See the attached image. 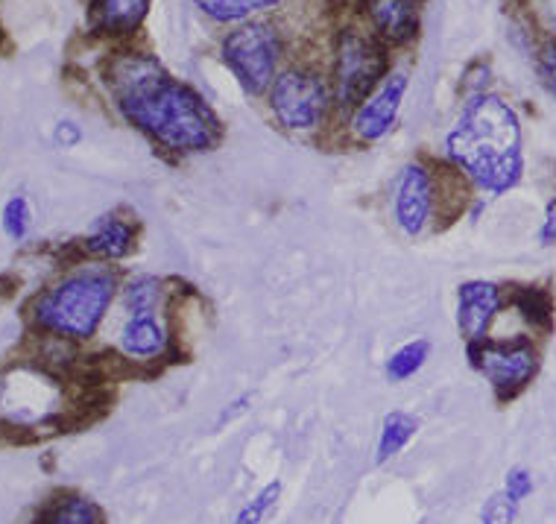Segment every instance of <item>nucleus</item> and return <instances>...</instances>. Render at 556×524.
<instances>
[{
    "label": "nucleus",
    "mask_w": 556,
    "mask_h": 524,
    "mask_svg": "<svg viewBox=\"0 0 556 524\" xmlns=\"http://www.w3.org/2000/svg\"><path fill=\"white\" fill-rule=\"evenodd\" d=\"M103 83L126 124L144 133L167 155L191 159L217 150L223 124L193 86L167 74L144 50H117L103 65Z\"/></svg>",
    "instance_id": "1"
},
{
    "label": "nucleus",
    "mask_w": 556,
    "mask_h": 524,
    "mask_svg": "<svg viewBox=\"0 0 556 524\" xmlns=\"http://www.w3.org/2000/svg\"><path fill=\"white\" fill-rule=\"evenodd\" d=\"M445 162L486 197L516 191L525 179V141L516 109L504 97H466L457 124L445 135Z\"/></svg>",
    "instance_id": "2"
},
{
    "label": "nucleus",
    "mask_w": 556,
    "mask_h": 524,
    "mask_svg": "<svg viewBox=\"0 0 556 524\" xmlns=\"http://www.w3.org/2000/svg\"><path fill=\"white\" fill-rule=\"evenodd\" d=\"M121 287V273L112 264L83 261L33 299L29 323L39 334L88 344L115 305Z\"/></svg>",
    "instance_id": "3"
},
{
    "label": "nucleus",
    "mask_w": 556,
    "mask_h": 524,
    "mask_svg": "<svg viewBox=\"0 0 556 524\" xmlns=\"http://www.w3.org/2000/svg\"><path fill=\"white\" fill-rule=\"evenodd\" d=\"M387 77H390V48L372 29L343 27L337 33L331 45V65H328L337 115H352Z\"/></svg>",
    "instance_id": "4"
},
{
    "label": "nucleus",
    "mask_w": 556,
    "mask_h": 524,
    "mask_svg": "<svg viewBox=\"0 0 556 524\" xmlns=\"http://www.w3.org/2000/svg\"><path fill=\"white\" fill-rule=\"evenodd\" d=\"M267 105L276 124L293 135L319 133L337 115L328 71L317 65L281 67L267 91Z\"/></svg>",
    "instance_id": "5"
},
{
    "label": "nucleus",
    "mask_w": 556,
    "mask_h": 524,
    "mask_svg": "<svg viewBox=\"0 0 556 524\" xmlns=\"http://www.w3.org/2000/svg\"><path fill=\"white\" fill-rule=\"evenodd\" d=\"M466 358L471 370L486 378L501 404L516 401L536 382L542 370V349L533 334H509V337L492 334L483 344L466 346Z\"/></svg>",
    "instance_id": "6"
},
{
    "label": "nucleus",
    "mask_w": 556,
    "mask_h": 524,
    "mask_svg": "<svg viewBox=\"0 0 556 524\" xmlns=\"http://www.w3.org/2000/svg\"><path fill=\"white\" fill-rule=\"evenodd\" d=\"M220 57L250 97H267L285 62V39L269 21H247L226 33Z\"/></svg>",
    "instance_id": "7"
},
{
    "label": "nucleus",
    "mask_w": 556,
    "mask_h": 524,
    "mask_svg": "<svg viewBox=\"0 0 556 524\" xmlns=\"http://www.w3.org/2000/svg\"><path fill=\"white\" fill-rule=\"evenodd\" d=\"M395 229L404 238H425L431 232H442V188L440 162L413 159L399 171L390 194Z\"/></svg>",
    "instance_id": "8"
},
{
    "label": "nucleus",
    "mask_w": 556,
    "mask_h": 524,
    "mask_svg": "<svg viewBox=\"0 0 556 524\" xmlns=\"http://www.w3.org/2000/svg\"><path fill=\"white\" fill-rule=\"evenodd\" d=\"M170 311V308H167ZM167 311L126 316L117 334V361L129 366H167L179 358V334L173 332Z\"/></svg>",
    "instance_id": "9"
},
{
    "label": "nucleus",
    "mask_w": 556,
    "mask_h": 524,
    "mask_svg": "<svg viewBox=\"0 0 556 524\" xmlns=\"http://www.w3.org/2000/svg\"><path fill=\"white\" fill-rule=\"evenodd\" d=\"M410 86V74L395 67L390 77L375 88L372 95L366 97L364 103L357 105L352 115L345 117V129L349 138L355 144H378L381 138L393 133L395 121H399V109Z\"/></svg>",
    "instance_id": "10"
},
{
    "label": "nucleus",
    "mask_w": 556,
    "mask_h": 524,
    "mask_svg": "<svg viewBox=\"0 0 556 524\" xmlns=\"http://www.w3.org/2000/svg\"><path fill=\"white\" fill-rule=\"evenodd\" d=\"M507 311V287L490 278H469L457 287V332L463 344L490 340L498 316Z\"/></svg>",
    "instance_id": "11"
},
{
    "label": "nucleus",
    "mask_w": 556,
    "mask_h": 524,
    "mask_svg": "<svg viewBox=\"0 0 556 524\" xmlns=\"http://www.w3.org/2000/svg\"><path fill=\"white\" fill-rule=\"evenodd\" d=\"M141 238V223L129 211L115 209L100 214L88 226L86 238L79 240V255L88 261H103V264H117L135 255Z\"/></svg>",
    "instance_id": "12"
},
{
    "label": "nucleus",
    "mask_w": 556,
    "mask_h": 524,
    "mask_svg": "<svg viewBox=\"0 0 556 524\" xmlns=\"http://www.w3.org/2000/svg\"><path fill=\"white\" fill-rule=\"evenodd\" d=\"M364 15L387 48H407L422 33L419 0H364Z\"/></svg>",
    "instance_id": "13"
},
{
    "label": "nucleus",
    "mask_w": 556,
    "mask_h": 524,
    "mask_svg": "<svg viewBox=\"0 0 556 524\" xmlns=\"http://www.w3.org/2000/svg\"><path fill=\"white\" fill-rule=\"evenodd\" d=\"M153 0H91L88 29L100 39H132L144 27Z\"/></svg>",
    "instance_id": "14"
},
{
    "label": "nucleus",
    "mask_w": 556,
    "mask_h": 524,
    "mask_svg": "<svg viewBox=\"0 0 556 524\" xmlns=\"http://www.w3.org/2000/svg\"><path fill=\"white\" fill-rule=\"evenodd\" d=\"M117 299H121L126 316L162 314L173 302V282L153 276V273H141V276L126 278Z\"/></svg>",
    "instance_id": "15"
},
{
    "label": "nucleus",
    "mask_w": 556,
    "mask_h": 524,
    "mask_svg": "<svg viewBox=\"0 0 556 524\" xmlns=\"http://www.w3.org/2000/svg\"><path fill=\"white\" fill-rule=\"evenodd\" d=\"M507 308H513L530 334H547L554 328V296L542 285H518L507 290Z\"/></svg>",
    "instance_id": "16"
},
{
    "label": "nucleus",
    "mask_w": 556,
    "mask_h": 524,
    "mask_svg": "<svg viewBox=\"0 0 556 524\" xmlns=\"http://www.w3.org/2000/svg\"><path fill=\"white\" fill-rule=\"evenodd\" d=\"M416 434H419V420L413 413H407V410L387 413L381 434H378V446H375V466H384L395 454H402Z\"/></svg>",
    "instance_id": "17"
},
{
    "label": "nucleus",
    "mask_w": 556,
    "mask_h": 524,
    "mask_svg": "<svg viewBox=\"0 0 556 524\" xmlns=\"http://www.w3.org/2000/svg\"><path fill=\"white\" fill-rule=\"evenodd\" d=\"M33 524H103V513L91 498L65 492L48 501Z\"/></svg>",
    "instance_id": "18"
},
{
    "label": "nucleus",
    "mask_w": 556,
    "mask_h": 524,
    "mask_svg": "<svg viewBox=\"0 0 556 524\" xmlns=\"http://www.w3.org/2000/svg\"><path fill=\"white\" fill-rule=\"evenodd\" d=\"M193 3L205 18L238 27V24L252 21V15H267V12L278 10L281 0H193Z\"/></svg>",
    "instance_id": "19"
},
{
    "label": "nucleus",
    "mask_w": 556,
    "mask_h": 524,
    "mask_svg": "<svg viewBox=\"0 0 556 524\" xmlns=\"http://www.w3.org/2000/svg\"><path fill=\"white\" fill-rule=\"evenodd\" d=\"M431 358V340L428 337H416L407 340L395 349L384 361V375L390 384H404L410 382L416 372H422V366Z\"/></svg>",
    "instance_id": "20"
},
{
    "label": "nucleus",
    "mask_w": 556,
    "mask_h": 524,
    "mask_svg": "<svg viewBox=\"0 0 556 524\" xmlns=\"http://www.w3.org/2000/svg\"><path fill=\"white\" fill-rule=\"evenodd\" d=\"M278 498H281V481H269L267 486H261L258 492H255L247 504L240 507L231 524H261L273 510H276Z\"/></svg>",
    "instance_id": "21"
},
{
    "label": "nucleus",
    "mask_w": 556,
    "mask_h": 524,
    "mask_svg": "<svg viewBox=\"0 0 556 524\" xmlns=\"http://www.w3.org/2000/svg\"><path fill=\"white\" fill-rule=\"evenodd\" d=\"M0 226H3V235L10 240H24L29 235V226H33V209H29L27 197H10L3 211H0Z\"/></svg>",
    "instance_id": "22"
},
{
    "label": "nucleus",
    "mask_w": 556,
    "mask_h": 524,
    "mask_svg": "<svg viewBox=\"0 0 556 524\" xmlns=\"http://www.w3.org/2000/svg\"><path fill=\"white\" fill-rule=\"evenodd\" d=\"M533 67H536L539 86L545 88L547 95L556 97V39H542L533 50Z\"/></svg>",
    "instance_id": "23"
},
{
    "label": "nucleus",
    "mask_w": 556,
    "mask_h": 524,
    "mask_svg": "<svg viewBox=\"0 0 556 524\" xmlns=\"http://www.w3.org/2000/svg\"><path fill=\"white\" fill-rule=\"evenodd\" d=\"M518 504L501 489L486 498V504L480 510V524H516Z\"/></svg>",
    "instance_id": "24"
},
{
    "label": "nucleus",
    "mask_w": 556,
    "mask_h": 524,
    "mask_svg": "<svg viewBox=\"0 0 556 524\" xmlns=\"http://www.w3.org/2000/svg\"><path fill=\"white\" fill-rule=\"evenodd\" d=\"M533 475H530V469L525 466H513L507 472V477H504V492H507L516 504H521L525 498L533 496Z\"/></svg>",
    "instance_id": "25"
},
{
    "label": "nucleus",
    "mask_w": 556,
    "mask_h": 524,
    "mask_svg": "<svg viewBox=\"0 0 556 524\" xmlns=\"http://www.w3.org/2000/svg\"><path fill=\"white\" fill-rule=\"evenodd\" d=\"M490 83L492 67L486 65V62H475V65L466 71V77H463V91H466V97L486 95V91H490Z\"/></svg>",
    "instance_id": "26"
},
{
    "label": "nucleus",
    "mask_w": 556,
    "mask_h": 524,
    "mask_svg": "<svg viewBox=\"0 0 556 524\" xmlns=\"http://www.w3.org/2000/svg\"><path fill=\"white\" fill-rule=\"evenodd\" d=\"M79 141H83V129L74 121H59L53 126V144H56L59 150H74Z\"/></svg>",
    "instance_id": "27"
},
{
    "label": "nucleus",
    "mask_w": 556,
    "mask_h": 524,
    "mask_svg": "<svg viewBox=\"0 0 556 524\" xmlns=\"http://www.w3.org/2000/svg\"><path fill=\"white\" fill-rule=\"evenodd\" d=\"M250 408H252V392H243V396H238V399H231L229 404L220 410L217 428H226V425H231L235 420H240V416H243Z\"/></svg>",
    "instance_id": "28"
},
{
    "label": "nucleus",
    "mask_w": 556,
    "mask_h": 524,
    "mask_svg": "<svg viewBox=\"0 0 556 524\" xmlns=\"http://www.w3.org/2000/svg\"><path fill=\"white\" fill-rule=\"evenodd\" d=\"M539 244L542 247H554L556 244V197H551L542 214V226H539Z\"/></svg>",
    "instance_id": "29"
},
{
    "label": "nucleus",
    "mask_w": 556,
    "mask_h": 524,
    "mask_svg": "<svg viewBox=\"0 0 556 524\" xmlns=\"http://www.w3.org/2000/svg\"><path fill=\"white\" fill-rule=\"evenodd\" d=\"M483 211H486V197H471L469 209H466V217H469L471 223H478Z\"/></svg>",
    "instance_id": "30"
},
{
    "label": "nucleus",
    "mask_w": 556,
    "mask_h": 524,
    "mask_svg": "<svg viewBox=\"0 0 556 524\" xmlns=\"http://www.w3.org/2000/svg\"><path fill=\"white\" fill-rule=\"evenodd\" d=\"M551 27H554V39H556V18H554V24H551Z\"/></svg>",
    "instance_id": "31"
},
{
    "label": "nucleus",
    "mask_w": 556,
    "mask_h": 524,
    "mask_svg": "<svg viewBox=\"0 0 556 524\" xmlns=\"http://www.w3.org/2000/svg\"><path fill=\"white\" fill-rule=\"evenodd\" d=\"M0 41H3V29H0Z\"/></svg>",
    "instance_id": "32"
}]
</instances>
